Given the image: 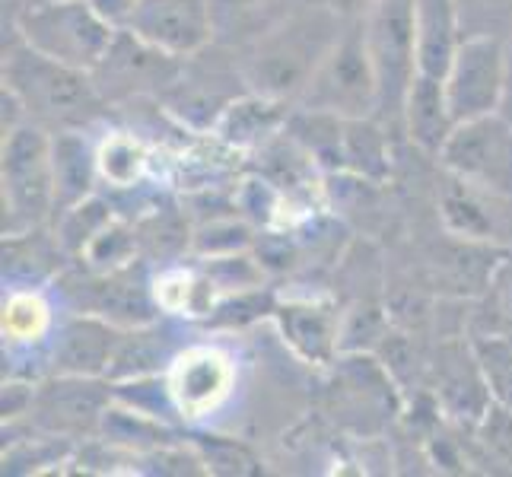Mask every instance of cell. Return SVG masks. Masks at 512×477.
<instances>
[{"label": "cell", "instance_id": "obj_21", "mask_svg": "<svg viewBox=\"0 0 512 477\" xmlns=\"http://www.w3.org/2000/svg\"><path fill=\"white\" fill-rule=\"evenodd\" d=\"M290 112H293L290 102L249 90L226 105V112L220 115L210 134L223 140L226 147H233L236 153H255L258 147H264L287 128Z\"/></svg>", "mask_w": 512, "mask_h": 477}, {"label": "cell", "instance_id": "obj_8", "mask_svg": "<svg viewBox=\"0 0 512 477\" xmlns=\"http://www.w3.org/2000/svg\"><path fill=\"white\" fill-rule=\"evenodd\" d=\"M296 105L338 118H369L379 112V86L369 61L363 20L347 23Z\"/></svg>", "mask_w": 512, "mask_h": 477}, {"label": "cell", "instance_id": "obj_11", "mask_svg": "<svg viewBox=\"0 0 512 477\" xmlns=\"http://www.w3.org/2000/svg\"><path fill=\"white\" fill-rule=\"evenodd\" d=\"M115 388L109 379L86 376H45L35 388L32 411L23 420L29 430L61 436L70 443L99 436L105 408L112 404Z\"/></svg>", "mask_w": 512, "mask_h": 477}, {"label": "cell", "instance_id": "obj_25", "mask_svg": "<svg viewBox=\"0 0 512 477\" xmlns=\"http://www.w3.org/2000/svg\"><path fill=\"white\" fill-rule=\"evenodd\" d=\"M153 296L163 315L182 318V322H207V315L220 303L210 277L201 268H185V261L163 264L153 274Z\"/></svg>", "mask_w": 512, "mask_h": 477}, {"label": "cell", "instance_id": "obj_39", "mask_svg": "<svg viewBox=\"0 0 512 477\" xmlns=\"http://www.w3.org/2000/svg\"><path fill=\"white\" fill-rule=\"evenodd\" d=\"M16 7H26V4H35V0H13Z\"/></svg>", "mask_w": 512, "mask_h": 477}, {"label": "cell", "instance_id": "obj_5", "mask_svg": "<svg viewBox=\"0 0 512 477\" xmlns=\"http://www.w3.org/2000/svg\"><path fill=\"white\" fill-rule=\"evenodd\" d=\"M0 198H4V236L51 226L55 220V163L51 131L26 121L4 134L0 147Z\"/></svg>", "mask_w": 512, "mask_h": 477}, {"label": "cell", "instance_id": "obj_23", "mask_svg": "<svg viewBox=\"0 0 512 477\" xmlns=\"http://www.w3.org/2000/svg\"><path fill=\"white\" fill-rule=\"evenodd\" d=\"M166 318L160 315L150 325L140 328H121V338L115 347V357L109 366V382H131V379H147V376H163L169 363L175 360L185 344L166 328Z\"/></svg>", "mask_w": 512, "mask_h": 477}, {"label": "cell", "instance_id": "obj_29", "mask_svg": "<svg viewBox=\"0 0 512 477\" xmlns=\"http://www.w3.org/2000/svg\"><path fill=\"white\" fill-rule=\"evenodd\" d=\"M96 156H99V179L112 194L137 191L147 185L153 150L137 131L131 128L105 131V137L96 144Z\"/></svg>", "mask_w": 512, "mask_h": 477}, {"label": "cell", "instance_id": "obj_20", "mask_svg": "<svg viewBox=\"0 0 512 477\" xmlns=\"http://www.w3.org/2000/svg\"><path fill=\"white\" fill-rule=\"evenodd\" d=\"M70 255L51 226L4 236V287H48L67 271Z\"/></svg>", "mask_w": 512, "mask_h": 477}, {"label": "cell", "instance_id": "obj_12", "mask_svg": "<svg viewBox=\"0 0 512 477\" xmlns=\"http://www.w3.org/2000/svg\"><path fill=\"white\" fill-rule=\"evenodd\" d=\"M443 83L455 121L500 112L506 90V35H465Z\"/></svg>", "mask_w": 512, "mask_h": 477}, {"label": "cell", "instance_id": "obj_27", "mask_svg": "<svg viewBox=\"0 0 512 477\" xmlns=\"http://www.w3.org/2000/svg\"><path fill=\"white\" fill-rule=\"evenodd\" d=\"M465 32L455 0H417V64L420 74L446 77Z\"/></svg>", "mask_w": 512, "mask_h": 477}, {"label": "cell", "instance_id": "obj_3", "mask_svg": "<svg viewBox=\"0 0 512 477\" xmlns=\"http://www.w3.org/2000/svg\"><path fill=\"white\" fill-rule=\"evenodd\" d=\"M10 7V39H23L42 55L90 74L109 55L118 35V26L105 20L90 0H35L26 7L10 0Z\"/></svg>", "mask_w": 512, "mask_h": 477}, {"label": "cell", "instance_id": "obj_6", "mask_svg": "<svg viewBox=\"0 0 512 477\" xmlns=\"http://www.w3.org/2000/svg\"><path fill=\"white\" fill-rule=\"evenodd\" d=\"M249 93L236 48L214 42L207 51L185 58L175 80L163 90V109L191 134H210L226 105Z\"/></svg>", "mask_w": 512, "mask_h": 477}, {"label": "cell", "instance_id": "obj_28", "mask_svg": "<svg viewBox=\"0 0 512 477\" xmlns=\"http://www.w3.org/2000/svg\"><path fill=\"white\" fill-rule=\"evenodd\" d=\"M303 0H214L217 42L226 48H249L261 35H268Z\"/></svg>", "mask_w": 512, "mask_h": 477}, {"label": "cell", "instance_id": "obj_36", "mask_svg": "<svg viewBox=\"0 0 512 477\" xmlns=\"http://www.w3.org/2000/svg\"><path fill=\"white\" fill-rule=\"evenodd\" d=\"M194 446H198L207 471H220V474H255V471H261L258 458L249 452V446L236 443V439L201 436V439H194Z\"/></svg>", "mask_w": 512, "mask_h": 477}, {"label": "cell", "instance_id": "obj_9", "mask_svg": "<svg viewBox=\"0 0 512 477\" xmlns=\"http://www.w3.org/2000/svg\"><path fill=\"white\" fill-rule=\"evenodd\" d=\"M436 163L474 188L512 194V121L503 112L458 121Z\"/></svg>", "mask_w": 512, "mask_h": 477}, {"label": "cell", "instance_id": "obj_26", "mask_svg": "<svg viewBox=\"0 0 512 477\" xmlns=\"http://www.w3.org/2000/svg\"><path fill=\"white\" fill-rule=\"evenodd\" d=\"M395 131L382 125L376 115L369 118H344V175L385 185L392 179Z\"/></svg>", "mask_w": 512, "mask_h": 477}, {"label": "cell", "instance_id": "obj_4", "mask_svg": "<svg viewBox=\"0 0 512 477\" xmlns=\"http://www.w3.org/2000/svg\"><path fill=\"white\" fill-rule=\"evenodd\" d=\"M363 35L369 61L376 70L379 112L376 118L401 134V112L411 83L420 74L417 64V0H373L366 7Z\"/></svg>", "mask_w": 512, "mask_h": 477}, {"label": "cell", "instance_id": "obj_34", "mask_svg": "<svg viewBox=\"0 0 512 477\" xmlns=\"http://www.w3.org/2000/svg\"><path fill=\"white\" fill-rule=\"evenodd\" d=\"M277 309V299L268 290H245V293H229L220 296V303L214 306V312L207 315V328H245L258 322L264 315H274Z\"/></svg>", "mask_w": 512, "mask_h": 477}, {"label": "cell", "instance_id": "obj_19", "mask_svg": "<svg viewBox=\"0 0 512 477\" xmlns=\"http://www.w3.org/2000/svg\"><path fill=\"white\" fill-rule=\"evenodd\" d=\"M455 125L458 121L452 115L443 77L417 74L401 112V134L408 137V144L417 153L436 159L439 150L446 147V140L452 137Z\"/></svg>", "mask_w": 512, "mask_h": 477}, {"label": "cell", "instance_id": "obj_7", "mask_svg": "<svg viewBox=\"0 0 512 477\" xmlns=\"http://www.w3.org/2000/svg\"><path fill=\"white\" fill-rule=\"evenodd\" d=\"M51 287L64 293L67 306L74 312L99 315L115 328H140L163 315L153 296V274L147 258L118 271H90L70 261L67 271Z\"/></svg>", "mask_w": 512, "mask_h": 477}, {"label": "cell", "instance_id": "obj_31", "mask_svg": "<svg viewBox=\"0 0 512 477\" xmlns=\"http://www.w3.org/2000/svg\"><path fill=\"white\" fill-rule=\"evenodd\" d=\"M493 408L512 417V334H471Z\"/></svg>", "mask_w": 512, "mask_h": 477}, {"label": "cell", "instance_id": "obj_13", "mask_svg": "<svg viewBox=\"0 0 512 477\" xmlns=\"http://www.w3.org/2000/svg\"><path fill=\"white\" fill-rule=\"evenodd\" d=\"M166 388L182 423L207 420L236 392V360L217 344H185L166 369Z\"/></svg>", "mask_w": 512, "mask_h": 477}, {"label": "cell", "instance_id": "obj_35", "mask_svg": "<svg viewBox=\"0 0 512 477\" xmlns=\"http://www.w3.org/2000/svg\"><path fill=\"white\" fill-rule=\"evenodd\" d=\"M465 35H506L512 29V0H455Z\"/></svg>", "mask_w": 512, "mask_h": 477}, {"label": "cell", "instance_id": "obj_2", "mask_svg": "<svg viewBox=\"0 0 512 477\" xmlns=\"http://www.w3.org/2000/svg\"><path fill=\"white\" fill-rule=\"evenodd\" d=\"M4 90H10L26 109L32 125L45 131H90L96 121L109 115L112 105L105 102L90 70L61 64L42 55L23 39L4 42Z\"/></svg>", "mask_w": 512, "mask_h": 477}, {"label": "cell", "instance_id": "obj_1", "mask_svg": "<svg viewBox=\"0 0 512 477\" xmlns=\"http://www.w3.org/2000/svg\"><path fill=\"white\" fill-rule=\"evenodd\" d=\"M347 23L322 0H303L284 23L239 51L249 90L296 105Z\"/></svg>", "mask_w": 512, "mask_h": 477}, {"label": "cell", "instance_id": "obj_17", "mask_svg": "<svg viewBox=\"0 0 512 477\" xmlns=\"http://www.w3.org/2000/svg\"><path fill=\"white\" fill-rule=\"evenodd\" d=\"M121 328L90 312H70L61 318L48 341V376L105 379L115 357Z\"/></svg>", "mask_w": 512, "mask_h": 477}, {"label": "cell", "instance_id": "obj_30", "mask_svg": "<svg viewBox=\"0 0 512 477\" xmlns=\"http://www.w3.org/2000/svg\"><path fill=\"white\" fill-rule=\"evenodd\" d=\"M115 217H118V210H115L112 198L96 191L86 201L61 210V214L51 220V229H55L61 249L70 255V261H77L86 252V245H90Z\"/></svg>", "mask_w": 512, "mask_h": 477}, {"label": "cell", "instance_id": "obj_38", "mask_svg": "<svg viewBox=\"0 0 512 477\" xmlns=\"http://www.w3.org/2000/svg\"><path fill=\"white\" fill-rule=\"evenodd\" d=\"M500 112L512 121V29L506 32V90H503Z\"/></svg>", "mask_w": 512, "mask_h": 477}, {"label": "cell", "instance_id": "obj_22", "mask_svg": "<svg viewBox=\"0 0 512 477\" xmlns=\"http://www.w3.org/2000/svg\"><path fill=\"white\" fill-rule=\"evenodd\" d=\"M58 328V315L45 287H16L4 296L0 334H4V357L48 350L51 334Z\"/></svg>", "mask_w": 512, "mask_h": 477}, {"label": "cell", "instance_id": "obj_14", "mask_svg": "<svg viewBox=\"0 0 512 477\" xmlns=\"http://www.w3.org/2000/svg\"><path fill=\"white\" fill-rule=\"evenodd\" d=\"M179 67V58H169L153 45L140 42L134 32L118 29L109 55L93 70V80L105 102L112 109H121V105H131L140 99H160L166 86L175 80V74H179Z\"/></svg>", "mask_w": 512, "mask_h": 477}, {"label": "cell", "instance_id": "obj_32", "mask_svg": "<svg viewBox=\"0 0 512 477\" xmlns=\"http://www.w3.org/2000/svg\"><path fill=\"white\" fill-rule=\"evenodd\" d=\"M198 268L210 277V284L217 287L220 296L229 293H245V290H258L264 287V264L252 249L233 252V255H214V258H201Z\"/></svg>", "mask_w": 512, "mask_h": 477}, {"label": "cell", "instance_id": "obj_33", "mask_svg": "<svg viewBox=\"0 0 512 477\" xmlns=\"http://www.w3.org/2000/svg\"><path fill=\"white\" fill-rule=\"evenodd\" d=\"M468 334H512V261H503L493 274Z\"/></svg>", "mask_w": 512, "mask_h": 477}, {"label": "cell", "instance_id": "obj_15", "mask_svg": "<svg viewBox=\"0 0 512 477\" xmlns=\"http://www.w3.org/2000/svg\"><path fill=\"white\" fill-rule=\"evenodd\" d=\"M169 58H194L217 42L214 0H140L125 26Z\"/></svg>", "mask_w": 512, "mask_h": 477}, {"label": "cell", "instance_id": "obj_16", "mask_svg": "<svg viewBox=\"0 0 512 477\" xmlns=\"http://www.w3.org/2000/svg\"><path fill=\"white\" fill-rule=\"evenodd\" d=\"M436 210L449 236L493 245V249L512 245V194L474 188L443 172V185L436 191Z\"/></svg>", "mask_w": 512, "mask_h": 477}, {"label": "cell", "instance_id": "obj_18", "mask_svg": "<svg viewBox=\"0 0 512 477\" xmlns=\"http://www.w3.org/2000/svg\"><path fill=\"white\" fill-rule=\"evenodd\" d=\"M274 318L284 341L309 366H334L341 357V322L344 309L331 299H287L277 303Z\"/></svg>", "mask_w": 512, "mask_h": 477}, {"label": "cell", "instance_id": "obj_10", "mask_svg": "<svg viewBox=\"0 0 512 477\" xmlns=\"http://www.w3.org/2000/svg\"><path fill=\"white\" fill-rule=\"evenodd\" d=\"M427 385L436 414H443L458 427L478 430L484 417L493 411V398L487 392L468 331L455 334V338H439L427 363Z\"/></svg>", "mask_w": 512, "mask_h": 477}, {"label": "cell", "instance_id": "obj_24", "mask_svg": "<svg viewBox=\"0 0 512 477\" xmlns=\"http://www.w3.org/2000/svg\"><path fill=\"white\" fill-rule=\"evenodd\" d=\"M90 131H55L51 134V163H55V217L61 210L86 201L99 191V140Z\"/></svg>", "mask_w": 512, "mask_h": 477}, {"label": "cell", "instance_id": "obj_37", "mask_svg": "<svg viewBox=\"0 0 512 477\" xmlns=\"http://www.w3.org/2000/svg\"><path fill=\"white\" fill-rule=\"evenodd\" d=\"M90 4H93L112 26L125 29L128 20L134 16V10L140 7V0H90Z\"/></svg>", "mask_w": 512, "mask_h": 477}]
</instances>
